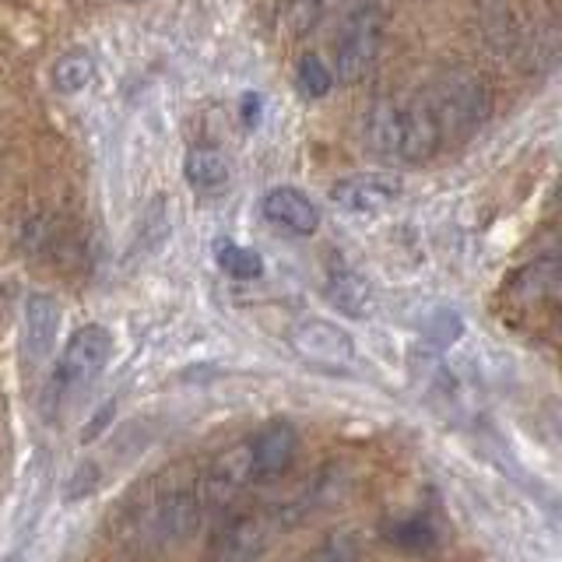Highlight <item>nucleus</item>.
<instances>
[{
    "label": "nucleus",
    "instance_id": "obj_1",
    "mask_svg": "<svg viewBox=\"0 0 562 562\" xmlns=\"http://www.w3.org/2000/svg\"><path fill=\"white\" fill-rule=\"evenodd\" d=\"M422 99H426L429 113L436 120L439 137H443V148L468 140L492 113L488 81L479 75V70H468V67L443 70Z\"/></svg>",
    "mask_w": 562,
    "mask_h": 562
},
{
    "label": "nucleus",
    "instance_id": "obj_2",
    "mask_svg": "<svg viewBox=\"0 0 562 562\" xmlns=\"http://www.w3.org/2000/svg\"><path fill=\"white\" fill-rule=\"evenodd\" d=\"M201 517L204 506L198 496V482L151 485L145 496H137L131 514V538L140 544H172L190 538Z\"/></svg>",
    "mask_w": 562,
    "mask_h": 562
},
{
    "label": "nucleus",
    "instance_id": "obj_3",
    "mask_svg": "<svg viewBox=\"0 0 562 562\" xmlns=\"http://www.w3.org/2000/svg\"><path fill=\"white\" fill-rule=\"evenodd\" d=\"M383 46V8L380 0H351L345 8L341 29L334 35V85H356L373 70Z\"/></svg>",
    "mask_w": 562,
    "mask_h": 562
},
{
    "label": "nucleus",
    "instance_id": "obj_4",
    "mask_svg": "<svg viewBox=\"0 0 562 562\" xmlns=\"http://www.w3.org/2000/svg\"><path fill=\"white\" fill-rule=\"evenodd\" d=\"M113 356V334L105 330L102 324H85L70 334V341L60 351L57 362V383L64 391H75V386L92 383L105 362Z\"/></svg>",
    "mask_w": 562,
    "mask_h": 562
},
{
    "label": "nucleus",
    "instance_id": "obj_5",
    "mask_svg": "<svg viewBox=\"0 0 562 562\" xmlns=\"http://www.w3.org/2000/svg\"><path fill=\"white\" fill-rule=\"evenodd\" d=\"M289 345L299 359L321 369H348L356 366V338L330 321H303L289 330Z\"/></svg>",
    "mask_w": 562,
    "mask_h": 562
},
{
    "label": "nucleus",
    "instance_id": "obj_6",
    "mask_svg": "<svg viewBox=\"0 0 562 562\" xmlns=\"http://www.w3.org/2000/svg\"><path fill=\"white\" fill-rule=\"evenodd\" d=\"M404 193V183L397 176H383V172H362V176H345L330 187V201L345 215L356 218H373L391 211Z\"/></svg>",
    "mask_w": 562,
    "mask_h": 562
},
{
    "label": "nucleus",
    "instance_id": "obj_7",
    "mask_svg": "<svg viewBox=\"0 0 562 562\" xmlns=\"http://www.w3.org/2000/svg\"><path fill=\"white\" fill-rule=\"evenodd\" d=\"M246 485H254L250 474V457H246V443L228 447L225 453H218L211 468L198 479V496L204 509H228L233 506Z\"/></svg>",
    "mask_w": 562,
    "mask_h": 562
},
{
    "label": "nucleus",
    "instance_id": "obj_8",
    "mask_svg": "<svg viewBox=\"0 0 562 562\" xmlns=\"http://www.w3.org/2000/svg\"><path fill=\"white\" fill-rule=\"evenodd\" d=\"M295 453H299V432L292 422H268L257 436L246 439V457H250L254 482L278 479L281 471H289Z\"/></svg>",
    "mask_w": 562,
    "mask_h": 562
},
{
    "label": "nucleus",
    "instance_id": "obj_9",
    "mask_svg": "<svg viewBox=\"0 0 562 562\" xmlns=\"http://www.w3.org/2000/svg\"><path fill=\"white\" fill-rule=\"evenodd\" d=\"M263 549H268V524H263V517L239 514L218 527L204 562H257Z\"/></svg>",
    "mask_w": 562,
    "mask_h": 562
},
{
    "label": "nucleus",
    "instance_id": "obj_10",
    "mask_svg": "<svg viewBox=\"0 0 562 562\" xmlns=\"http://www.w3.org/2000/svg\"><path fill=\"white\" fill-rule=\"evenodd\" d=\"M260 215L292 236H313L321 228V207L299 187H271L260 198Z\"/></svg>",
    "mask_w": 562,
    "mask_h": 562
},
{
    "label": "nucleus",
    "instance_id": "obj_11",
    "mask_svg": "<svg viewBox=\"0 0 562 562\" xmlns=\"http://www.w3.org/2000/svg\"><path fill=\"white\" fill-rule=\"evenodd\" d=\"M57 330H60V303L53 295L32 292L25 299V321H22L25 356L32 362H43L53 351V345H57Z\"/></svg>",
    "mask_w": 562,
    "mask_h": 562
},
{
    "label": "nucleus",
    "instance_id": "obj_12",
    "mask_svg": "<svg viewBox=\"0 0 562 562\" xmlns=\"http://www.w3.org/2000/svg\"><path fill=\"white\" fill-rule=\"evenodd\" d=\"M327 303L351 316V321H369L376 313V289L369 285V278L351 271V268H334L327 274V285H324Z\"/></svg>",
    "mask_w": 562,
    "mask_h": 562
},
{
    "label": "nucleus",
    "instance_id": "obj_13",
    "mask_svg": "<svg viewBox=\"0 0 562 562\" xmlns=\"http://www.w3.org/2000/svg\"><path fill=\"white\" fill-rule=\"evenodd\" d=\"M362 140L373 155L401 162V102L376 99L369 105L362 116Z\"/></svg>",
    "mask_w": 562,
    "mask_h": 562
},
{
    "label": "nucleus",
    "instance_id": "obj_14",
    "mask_svg": "<svg viewBox=\"0 0 562 562\" xmlns=\"http://www.w3.org/2000/svg\"><path fill=\"white\" fill-rule=\"evenodd\" d=\"M183 176L190 190L198 193H222L228 187V180H233V166H228V158L218 151V148H190L187 158H183Z\"/></svg>",
    "mask_w": 562,
    "mask_h": 562
},
{
    "label": "nucleus",
    "instance_id": "obj_15",
    "mask_svg": "<svg viewBox=\"0 0 562 562\" xmlns=\"http://www.w3.org/2000/svg\"><path fill=\"white\" fill-rule=\"evenodd\" d=\"M383 538L404 552H429L436 544V527L429 517H397L383 524Z\"/></svg>",
    "mask_w": 562,
    "mask_h": 562
},
{
    "label": "nucleus",
    "instance_id": "obj_16",
    "mask_svg": "<svg viewBox=\"0 0 562 562\" xmlns=\"http://www.w3.org/2000/svg\"><path fill=\"white\" fill-rule=\"evenodd\" d=\"M95 60H92V53H64V57L57 60V67H53V88L64 95H78L85 92L88 85L95 81Z\"/></svg>",
    "mask_w": 562,
    "mask_h": 562
},
{
    "label": "nucleus",
    "instance_id": "obj_17",
    "mask_svg": "<svg viewBox=\"0 0 562 562\" xmlns=\"http://www.w3.org/2000/svg\"><path fill=\"white\" fill-rule=\"evenodd\" d=\"M215 260H218V268L228 274V278H236V281H254L263 274V260L257 250H250V246H239V243H218L215 246Z\"/></svg>",
    "mask_w": 562,
    "mask_h": 562
},
{
    "label": "nucleus",
    "instance_id": "obj_18",
    "mask_svg": "<svg viewBox=\"0 0 562 562\" xmlns=\"http://www.w3.org/2000/svg\"><path fill=\"white\" fill-rule=\"evenodd\" d=\"M169 207L162 198H155L148 207H145V215H140V228H137V243H140V250H158V246L166 243L169 236Z\"/></svg>",
    "mask_w": 562,
    "mask_h": 562
},
{
    "label": "nucleus",
    "instance_id": "obj_19",
    "mask_svg": "<svg viewBox=\"0 0 562 562\" xmlns=\"http://www.w3.org/2000/svg\"><path fill=\"white\" fill-rule=\"evenodd\" d=\"M295 85H299V92L310 95V99H324L330 88H334V75H330V67L321 60V57H303L295 67Z\"/></svg>",
    "mask_w": 562,
    "mask_h": 562
},
{
    "label": "nucleus",
    "instance_id": "obj_20",
    "mask_svg": "<svg viewBox=\"0 0 562 562\" xmlns=\"http://www.w3.org/2000/svg\"><path fill=\"white\" fill-rule=\"evenodd\" d=\"M330 0H289V18L295 29H310L327 11Z\"/></svg>",
    "mask_w": 562,
    "mask_h": 562
},
{
    "label": "nucleus",
    "instance_id": "obj_21",
    "mask_svg": "<svg viewBox=\"0 0 562 562\" xmlns=\"http://www.w3.org/2000/svg\"><path fill=\"white\" fill-rule=\"evenodd\" d=\"M260 95H254V92H246L243 95V123L246 127H257V120H260Z\"/></svg>",
    "mask_w": 562,
    "mask_h": 562
},
{
    "label": "nucleus",
    "instance_id": "obj_22",
    "mask_svg": "<svg viewBox=\"0 0 562 562\" xmlns=\"http://www.w3.org/2000/svg\"><path fill=\"white\" fill-rule=\"evenodd\" d=\"M345 549H348L345 541H330V544H324V549L313 555V562H351V559H345V555H341Z\"/></svg>",
    "mask_w": 562,
    "mask_h": 562
},
{
    "label": "nucleus",
    "instance_id": "obj_23",
    "mask_svg": "<svg viewBox=\"0 0 562 562\" xmlns=\"http://www.w3.org/2000/svg\"><path fill=\"white\" fill-rule=\"evenodd\" d=\"M0 562H22V555H8V559H0Z\"/></svg>",
    "mask_w": 562,
    "mask_h": 562
},
{
    "label": "nucleus",
    "instance_id": "obj_24",
    "mask_svg": "<svg viewBox=\"0 0 562 562\" xmlns=\"http://www.w3.org/2000/svg\"><path fill=\"white\" fill-rule=\"evenodd\" d=\"M127 4H137V0H127Z\"/></svg>",
    "mask_w": 562,
    "mask_h": 562
}]
</instances>
